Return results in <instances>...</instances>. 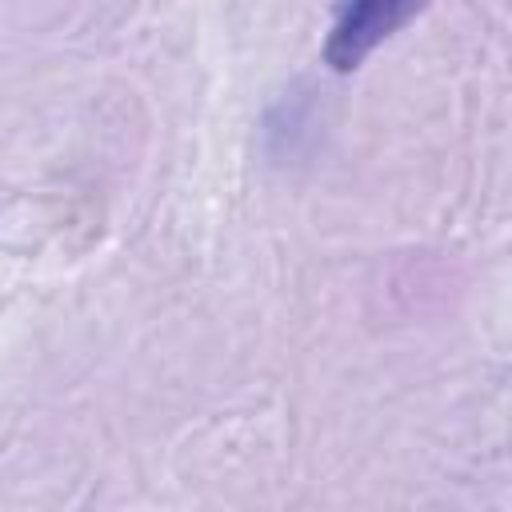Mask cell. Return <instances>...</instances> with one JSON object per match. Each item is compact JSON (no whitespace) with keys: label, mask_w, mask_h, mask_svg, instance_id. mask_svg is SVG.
<instances>
[{"label":"cell","mask_w":512,"mask_h":512,"mask_svg":"<svg viewBox=\"0 0 512 512\" xmlns=\"http://www.w3.org/2000/svg\"><path fill=\"white\" fill-rule=\"evenodd\" d=\"M428 0H348L340 12L328 44H324V64L332 72H352L360 60L384 44L396 28H404L412 16H420Z\"/></svg>","instance_id":"1"}]
</instances>
